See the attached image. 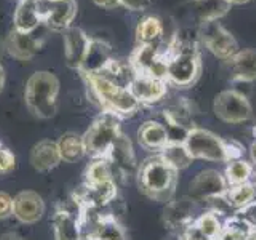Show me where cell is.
Masks as SVG:
<instances>
[{
  "label": "cell",
  "instance_id": "obj_8",
  "mask_svg": "<svg viewBox=\"0 0 256 240\" xmlns=\"http://www.w3.org/2000/svg\"><path fill=\"white\" fill-rule=\"evenodd\" d=\"M38 8L44 24L53 30H68L77 14L76 0H58V2L38 0Z\"/></svg>",
  "mask_w": 256,
  "mask_h": 240
},
{
  "label": "cell",
  "instance_id": "obj_6",
  "mask_svg": "<svg viewBox=\"0 0 256 240\" xmlns=\"http://www.w3.org/2000/svg\"><path fill=\"white\" fill-rule=\"evenodd\" d=\"M200 37H202L204 44L214 56L221 60L229 61L234 56L237 50L236 38L230 36V32L224 29L218 21L202 22V29H200Z\"/></svg>",
  "mask_w": 256,
  "mask_h": 240
},
{
  "label": "cell",
  "instance_id": "obj_15",
  "mask_svg": "<svg viewBox=\"0 0 256 240\" xmlns=\"http://www.w3.org/2000/svg\"><path fill=\"white\" fill-rule=\"evenodd\" d=\"M42 24L44 20L38 8V0H21L14 12V30L30 34Z\"/></svg>",
  "mask_w": 256,
  "mask_h": 240
},
{
  "label": "cell",
  "instance_id": "obj_4",
  "mask_svg": "<svg viewBox=\"0 0 256 240\" xmlns=\"http://www.w3.org/2000/svg\"><path fill=\"white\" fill-rule=\"evenodd\" d=\"M184 146L192 158H202L208 162H230L228 141L204 128H190L184 140Z\"/></svg>",
  "mask_w": 256,
  "mask_h": 240
},
{
  "label": "cell",
  "instance_id": "obj_35",
  "mask_svg": "<svg viewBox=\"0 0 256 240\" xmlns=\"http://www.w3.org/2000/svg\"><path fill=\"white\" fill-rule=\"evenodd\" d=\"M93 2L101 8H106V10H114V8L122 5L120 0H93Z\"/></svg>",
  "mask_w": 256,
  "mask_h": 240
},
{
  "label": "cell",
  "instance_id": "obj_9",
  "mask_svg": "<svg viewBox=\"0 0 256 240\" xmlns=\"http://www.w3.org/2000/svg\"><path fill=\"white\" fill-rule=\"evenodd\" d=\"M229 186L226 178L216 170L200 172L190 182V197L194 200H210L224 196Z\"/></svg>",
  "mask_w": 256,
  "mask_h": 240
},
{
  "label": "cell",
  "instance_id": "obj_22",
  "mask_svg": "<svg viewBox=\"0 0 256 240\" xmlns=\"http://www.w3.org/2000/svg\"><path fill=\"white\" fill-rule=\"evenodd\" d=\"M162 54L165 53L160 52L158 45H140L132 54L130 66L133 68L136 76H148L152 66Z\"/></svg>",
  "mask_w": 256,
  "mask_h": 240
},
{
  "label": "cell",
  "instance_id": "obj_34",
  "mask_svg": "<svg viewBox=\"0 0 256 240\" xmlns=\"http://www.w3.org/2000/svg\"><path fill=\"white\" fill-rule=\"evenodd\" d=\"M120 4L133 12H142L149 6L150 0H120Z\"/></svg>",
  "mask_w": 256,
  "mask_h": 240
},
{
  "label": "cell",
  "instance_id": "obj_2",
  "mask_svg": "<svg viewBox=\"0 0 256 240\" xmlns=\"http://www.w3.org/2000/svg\"><path fill=\"white\" fill-rule=\"evenodd\" d=\"M60 82L52 72H36L26 84V104L40 118H52L58 109Z\"/></svg>",
  "mask_w": 256,
  "mask_h": 240
},
{
  "label": "cell",
  "instance_id": "obj_10",
  "mask_svg": "<svg viewBox=\"0 0 256 240\" xmlns=\"http://www.w3.org/2000/svg\"><path fill=\"white\" fill-rule=\"evenodd\" d=\"M45 213L44 198L34 190L20 192L13 198V216L24 224H36Z\"/></svg>",
  "mask_w": 256,
  "mask_h": 240
},
{
  "label": "cell",
  "instance_id": "obj_26",
  "mask_svg": "<svg viewBox=\"0 0 256 240\" xmlns=\"http://www.w3.org/2000/svg\"><path fill=\"white\" fill-rule=\"evenodd\" d=\"M158 154L176 172L188 168L192 164V160H194L186 146H184V142H168Z\"/></svg>",
  "mask_w": 256,
  "mask_h": 240
},
{
  "label": "cell",
  "instance_id": "obj_32",
  "mask_svg": "<svg viewBox=\"0 0 256 240\" xmlns=\"http://www.w3.org/2000/svg\"><path fill=\"white\" fill-rule=\"evenodd\" d=\"M16 165V158L13 152H10L6 148L0 146V174L10 173Z\"/></svg>",
  "mask_w": 256,
  "mask_h": 240
},
{
  "label": "cell",
  "instance_id": "obj_39",
  "mask_svg": "<svg viewBox=\"0 0 256 240\" xmlns=\"http://www.w3.org/2000/svg\"><path fill=\"white\" fill-rule=\"evenodd\" d=\"M250 2V0H230V4H246Z\"/></svg>",
  "mask_w": 256,
  "mask_h": 240
},
{
  "label": "cell",
  "instance_id": "obj_13",
  "mask_svg": "<svg viewBox=\"0 0 256 240\" xmlns=\"http://www.w3.org/2000/svg\"><path fill=\"white\" fill-rule=\"evenodd\" d=\"M40 45H42V38L36 36V30L30 34L13 30L5 42L6 52L18 61H29L38 52Z\"/></svg>",
  "mask_w": 256,
  "mask_h": 240
},
{
  "label": "cell",
  "instance_id": "obj_12",
  "mask_svg": "<svg viewBox=\"0 0 256 240\" xmlns=\"http://www.w3.org/2000/svg\"><path fill=\"white\" fill-rule=\"evenodd\" d=\"M84 214L62 208L53 218L56 240H84Z\"/></svg>",
  "mask_w": 256,
  "mask_h": 240
},
{
  "label": "cell",
  "instance_id": "obj_25",
  "mask_svg": "<svg viewBox=\"0 0 256 240\" xmlns=\"http://www.w3.org/2000/svg\"><path fill=\"white\" fill-rule=\"evenodd\" d=\"M140 106H141V102L136 100V96L132 93L130 88H120L104 110L122 117V116L134 114V112L140 109Z\"/></svg>",
  "mask_w": 256,
  "mask_h": 240
},
{
  "label": "cell",
  "instance_id": "obj_29",
  "mask_svg": "<svg viewBox=\"0 0 256 240\" xmlns=\"http://www.w3.org/2000/svg\"><path fill=\"white\" fill-rule=\"evenodd\" d=\"M114 166L110 165V162L106 158H94V162L86 168L85 178L86 184H101L108 181H114Z\"/></svg>",
  "mask_w": 256,
  "mask_h": 240
},
{
  "label": "cell",
  "instance_id": "obj_37",
  "mask_svg": "<svg viewBox=\"0 0 256 240\" xmlns=\"http://www.w3.org/2000/svg\"><path fill=\"white\" fill-rule=\"evenodd\" d=\"M4 86H5V69L2 64H0V93H2Z\"/></svg>",
  "mask_w": 256,
  "mask_h": 240
},
{
  "label": "cell",
  "instance_id": "obj_16",
  "mask_svg": "<svg viewBox=\"0 0 256 240\" xmlns=\"http://www.w3.org/2000/svg\"><path fill=\"white\" fill-rule=\"evenodd\" d=\"M112 60L110 56V48L101 40H93L90 42V48H88L86 56L82 62V68L80 72L84 76H93V74H100V72L108 66L109 61Z\"/></svg>",
  "mask_w": 256,
  "mask_h": 240
},
{
  "label": "cell",
  "instance_id": "obj_3",
  "mask_svg": "<svg viewBox=\"0 0 256 240\" xmlns=\"http://www.w3.org/2000/svg\"><path fill=\"white\" fill-rule=\"evenodd\" d=\"M120 136V117L112 112L104 110L94 120L93 125L84 134V142L86 154L94 158H102L108 156L112 144Z\"/></svg>",
  "mask_w": 256,
  "mask_h": 240
},
{
  "label": "cell",
  "instance_id": "obj_40",
  "mask_svg": "<svg viewBox=\"0 0 256 240\" xmlns=\"http://www.w3.org/2000/svg\"><path fill=\"white\" fill-rule=\"evenodd\" d=\"M252 154H253V160L256 162V142L253 144V152H252Z\"/></svg>",
  "mask_w": 256,
  "mask_h": 240
},
{
  "label": "cell",
  "instance_id": "obj_31",
  "mask_svg": "<svg viewBox=\"0 0 256 240\" xmlns=\"http://www.w3.org/2000/svg\"><path fill=\"white\" fill-rule=\"evenodd\" d=\"M194 226L200 230V234H202L204 237H206L208 240H216L224 229V226L220 221V216L213 212L200 216V218L196 221Z\"/></svg>",
  "mask_w": 256,
  "mask_h": 240
},
{
  "label": "cell",
  "instance_id": "obj_5",
  "mask_svg": "<svg viewBox=\"0 0 256 240\" xmlns=\"http://www.w3.org/2000/svg\"><path fill=\"white\" fill-rule=\"evenodd\" d=\"M252 104L246 96L237 90H226L214 100V114L226 124L238 125L252 117Z\"/></svg>",
  "mask_w": 256,
  "mask_h": 240
},
{
  "label": "cell",
  "instance_id": "obj_20",
  "mask_svg": "<svg viewBox=\"0 0 256 240\" xmlns=\"http://www.w3.org/2000/svg\"><path fill=\"white\" fill-rule=\"evenodd\" d=\"M230 61V74L238 82H254L256 80V50L237 52Z\"/></svg>",
  "mask_w": 256,
  "mask_h": 240
},
{
  "label": "cell",
  "instance_id": "obj_33",
  "mask_svg": "<svg viewBox=\"0 0 256 240\" xmlns=\"http://www.w3.org/2000/svg\"><path fill=\"white\" fill-rule=\"evenodd\" d=\"M13 214V197L6 192H0V220H6Z\"/></svg>",
  "mask_w": 256,
  "mask_h": 240
},
{
  "label": "cell",
  "instance_id": "obj_21",
  "mask_svg": "<svg viewBox=\"0 0 256 240\" xmlns=\"http://www.w3.org/2000/svg\"><path fill=\"white\" fill-rule=\"evenodd\" d=\"M106 158L110 162L112 166L118 168L122 172H130L136 166V160H134V154H133V148L130 140L120 133V136L116 140V142L112 144L110 150L108 152Z\"/></svg>",
  "mask_w": 256,
  "mask_h": 240
},
{
  "label": "cell",
  "instance_id": "obj_41",
  "mask_svg": "<svg viewBox=\"0 0 256 240\" xmlns=\"http://www.w3.org/2000/svg\"><path fill=\"white\" fill-rule=\"evenodd\" d=\"M46 2H58V0H46Z\"/></svg>",
  "mask_w": 256,
  "mask_h": 240
},
{
  "label": "cell",
  "instance_id": "obj_38",
  "mask_svg": "<svg viewBox=\"0 0 256 240\" xmlns=\"http://www.w3.org/2000/svg\"><path fill=\"white\" fill-rule=\"evenodd\" d=\"M245 240H256V230H254V232H252V234L248 236V237H246Z\"/></svg>",
  "mask_w": 256,
  "mask_h": 240
},
{
  "label": "cell",
  "instance_id": "obj_17",
  "mask_svg": "<svg viewBox=\"0 0 256 240\" xmlns=\"http://www.w3.org/2000/svg\"><path fill=\"white\" fill-rule=\"evenodd\" d=\"M62 162L58 149V142L42 141L34 146L30 152V164L37 172H50Z\"/></svg>",
  "mask_w": 256,
  "mask_h": 240
},
{
  "label": "cell",
  "instance_id": "obj_27",
  "mask_svg": "<svg viewBox=\"0 0 256 240\" xmlns=\"http://www.w3.org/2000/svg\"><path fill=\"white\" fill-rule=\"evenodd\" d=\"M164 37V24L158 18L149 16L144 18L138 29H136V38L140 45H158Z\"/></svg>",
  "mask_w": 256,
  "mask_h": 240
},
{
  "label": "cell",
  "instance_id": "obj_18",
  "mask_svg": "<svg viewBox=\"0 0 256 240\" xmlns=\"http://www.w3.org/2000/svg\"><path fill=\"white\" fill-rule=\"evenodd\" d=\"M138 140L144 149L160 152L170 142V134H168L165 125L150 120V122L141 125V128L138 130Z\"/></svg>",
  "mask_w": 256,
  "mask_h": 240
},
{
  "label": "cell",
  "instance_id": "obj_36",
  "mask_svg": "<svg viewBox=\"0 0 256 240\" xmlns=\"http://www.w3.org/2000/svg\"><path fill=\"white\" fill-rule=\"evenodd\" d=\"M0 240H24V238L18 234H14V232H8V234L0 236Z\"/></svg>",
  "mask_w": 256,
  "mask_h": 240
},
{
  "label": "cell",
  "instance_id": "obj_7",
  "mask_svg": "<svg viewBox=\"0 0 256 240\" xmlns=\"http://www.w3.org/2000/svg\"><path fill=\"white\" fill-rule=\"evenodd\" d=\"M200 74V62L197 53H180L168 60L166 82L180 88L190 86Z\"/></svg>",
  "mask_w": 256,
  "mask_h": 240
},
{
  "label": "cell",
  "instance_id": "obj_28",
  "mask_svg": "<svg viewBox=\"0 0 256 240\" xmlns=\"http://www.w3.org/2000/svg\"><path fill=\"white\" fill-rule=\"evenodd\" d=\"M229 204L236 210H246L256 205V186L250 182L240 184V186L229 188L226 192Z\"/></svg>",
  "mask_w": 256,
  "mask_h": 240
},
{
  "label": "cell",
  "instance_id": "obj_19",
  "mask_svg": "<svg viewBox=\"0 0 256 240\" xmlns=\"http://www.w3.org/2000/svg\"><path fill=\"white\" fill-rule=\"evenodd\" d=\"M196 214V200L181 198L170 202L165 210V222L170 228H188V224L194 220Z\"/></svg>",
  "mask_w": 256,
  "mask_h": 240
},
{
  "label": "cell",
  "instance_id": "obj_30",
  "mask_svg": "<svg viewBox=\"0 0 256 240\" xmlns=\"http://www.w3.org/2000/svg\"><path fill=\"white\" fill-rule=\"evenodd\" d=\"M252 173H253V166L248 162H245V160H234V162H229L224 178H226L229 188H234L248 182Z\"/></svg>",
  "mask_w": 256,
  "mask_h": 240
},
{
  "label": "cell",
  "instance_id": "obj_1",
  "mask_svg": "<svg viewBox=\"0 0 256 240\" xmlns=\"http://www.w3.org/2000/svg\"><path fill=\"white\" fill-rule=\"evenodd\" d=\"M178 172L168 165L158 156L144 160L138 170V181L141 190L157 202H170L176 189Z\"/></svg>",
  "mask_w": 256,
  "mask_h": 240
},
{
  "label": "cell",
  "instance_id": "obj_11",
  "mask_svg": "<svg viewBox=\"0 0 256 240\" xmlns=\"http://www.w3.org/2000/svg\"><path fill=\"white\" fill-rule=\"evenodd\" d=\"M90 42L92 38L78 28H69L64 32V53H66V61L70 68L80 70L88 48H90Z\"/></svg>",
  "mask_w": 256,
  "mask_h": 240
},
{
  "label": "cell",
  "instance_id": "obj_14",
  "mask_svg": "<svg viewBox=\"0 0 256 240\" xmlns=\"http://www.w3.org/2000/svg\"><path fill=\"white\" fill-rule=\"evenodd\" d=\"M165 80H157L149 76H136L130 85L132 93L141 104H154L165 98L166 94Z\"/></svg>",
  "mask_w": 256,
  "mask_h": 240
},
{
  "label": "cell",
  "instance_id": "obj_24",
  "mask_svg": "<svg viewBox=\"0 0 256 240\" xmlns=\"http://www.w3.org/2000/svg\"><path fill=\"white\" fill-rule=\"evenodd\" d=\"M58 149L62 162L76 164L77 160L82 158L86 154L84 136H78L76 133H66L61 136L58 141Z\"/></svg>",
  "mask_w": 256,
  "mask_h": 240
},
{
  "label": "cell",
  "instance_id": "obj_23",
  "mask_svg": "<svg viewBox=\"0 0 256 240\" xmlns=\"http://www.w3.org/2000/svg\"><path fill=\"white\" fill-rule=\"evenodd\" d=\"M194 10L202 22L218 21L230 10V0H194Z\"/></svg>",
  "mask_w": 256,
  "mask_h": 240
}]
</instances>
